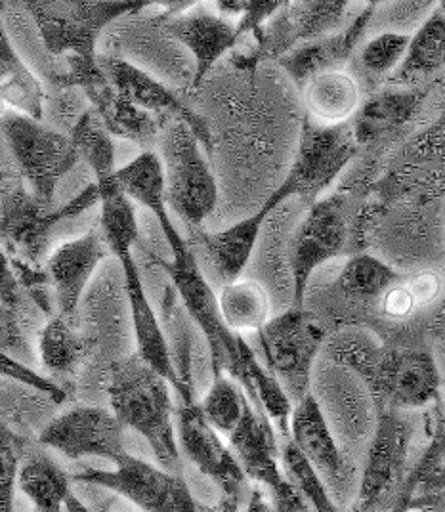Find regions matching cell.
I'll return each mask as SVG.
<instances>
[{
	"label": "cell",
	"instance_id": "6",
	"mask_svg": "<svg viewBox=\"0 0 445 512\" xmlns=\"http://www.w3.org/2000/svg\"><path fill=\"white\" fill-rule=\"evenodd\" d=\"M417 432V411H379L375 434L361 465L358 495L350 511L386 512L396 505L417 455H413Z\"/></svg>",
	"mask_w": 445,
	"mask_h": 512
},
{
	"label": "cell",
	"instance_id": "47",
	"mask_svg": "<svg viewBox=\"0 0 445 512\" xmlns=\"http://www.w3.org/2000/svg\"><path fill=\"white\" fill-rule=\"evenodd\" d=\"M65 512H94L92 509H88L85 503L75 495V491L67 497L65 501Z\"/></svg>",
	"mask_w": 445,
	"mask_h": 512
},
{
	"label": "cell",
	"instance_id": "19",
	"mask_svg": "<svg viewBox=\"0 0 445 512\" xmlns=\"http://www.w3.org/2000/svg\"><path fill=\"white\" fill-rule=\"evenodd\" d=\"M111 255L100 224L58 245L44 262L56 300V314L77 318L81 300L100 264Z\"/></svg>",
	"mask_w": 445,
	"mask_h": 512
},
{
	"label": "cell",
	"instance_id": "29",
	"mask_svg": "<svg viewBox=\"0 0 445 512\" xmlns=\"http://www.w3.org/2000/svg\"><path fill=\"white\" fill-rule=\"evenodd\" d=\"M222 320L235 335L258 333L274 318V302L268 287L258 279L239 278L222 285L218 293Z\"/></svg>",
	"mask_w": 445,
	"mask_h": 512
},
{
	"label": "cell",
	"instance_id": "22",
	"mask_svg": "<svg viewBox=\"0 0 445 512\" xmlns=\"http://www.w3.org/2000/svg\"><path fill=\"white\" fill-rule=\"evenodd\" d=\"M377 4L379 2H371L365 8H361L360 14L352 22L346 23L337 33L298 44L297 48L287 52L277 62L293 79V83L300 88L319 73L342 69L344 64L354 56L361 39L369 31Z\"/></svg>",
	"mask_w": 445,
	"mask_h": 512
},
{
	"label": "cell",
	"instance_id": "39",
	"mask_svg": "<svg viewBox=\"0 0 445 512\" xmlns=\"http://www.w3.org/2000/svg\"><path fill=\"white\" fill-rule=\"evenodd\" d=\"M27 302H31V299L23 291L12 258L0 249V304H6L10 308H16V310L23 312Z\"/></svg>",
	"mask_w": 445,
	"mask_h": 512
},
{
	"label": "cell",
	"instance_id": "23",
	"mask_svg": "<svg viewBox=\"0 0 445 512\" xmlns=\"http://www.w3.org/2000/svg\"><path fill=\"white\" fill-rule=\"evenodd\" d=\"M300 90L308 119L321 127L350 123L361 106L360 83L344 69L319 73Z\"/></svg>",
	"mask_w": 445,
	"mask_h": 512
},
{
	"label": "cell",
	"instance_id": "34",
	"mask_svg": "<svg viewBox=\"0 0 445 512\" xmlns=\"http://www.w3.org/2000/svg\"><path fill=\"white\" fill-rule=\"evenodd\" d=\"M281 467L310 512H344L331 497L318 472L312 469V465L289 438L281 442Z\"/></svg>",
	"mask_w": 445,
	"mask_h": 512
},
{
	"label": "cell",
	"instance_id": "33",
	"mask_svg": "<svg viewBox=\"0 0 445 512\" xmlns=\"http://www.w3.org/2000/svg\"><path fill=\"white\" fill-rule=\"evenodd\" d=\"M247 404L249 398L243 392V388L235 383L230 375L222 373L212 377L211 386L199 402V407L212 428H216L224 438H228L239 425Z\"/></svg>",
	"mask_w": 445,
	"mask_h": 512
},
{
	"label": "cell",
	"instance_id": "41",
	"mask_svg": "<svg viewBox=\"0 0 445 512\" xmlns=\"http://www.w3.org/2000/svg\"><path fill=\"white\" fill-rule=\"evenodd\" d=\"M403 281H400L398 285H394L392 289H388L379 299L382 314L386 318H390V320H405V318H409L417 310V304H415V300L411 297V293L407 291Z\"/></svg>",
	"mask_w": 445,
	"mask_h": 512
},
{
	"label": "cell",
	"instance_id": "17",
	"mask_svg": "<svg viewBox=\"0 0 445 512\" xmlns=\"http://www.w3.org/2000/svg\"><path fill=\"white\" fill-rule=\"evenodd\" d=\"M39 444L56 449L67 459H106L111 465L127 455L125 427L111 409L79 406L67 409L44 427Z\"/></svg>",
	"mask_w": 445,
	"mask_h": 512
},
{
	"label": "cell",
	"instance_id": "18",
	"mask_svg": "<svg viewBox=\"0 0 445 512\" xmlns=\"http://www.w3.org/2000/svg\"><path fill=\"white\" fill-rule=\"evenodd\" d=\"M98 64L104 69L113 86L136 107L161 121H182L193 130L201 146L212 150L211 130L205 119L199 117L190 106L176 96L169 86L157 81L148 71L119 56H98Z\"/></svg>",
	"mask_w": 445,
	"mask_h": 512
},
{
	"label": "cell",
	"instance_id": "36",
	"mask_svg": "<svg viewBox=\"0 0 445 512\" xmlns=\"http://www.w3.org/2000/svg\"><path fill=\"white\" fill-rule=\"evenodd\" d=\"M27 440L12 428L0 425V512H14V493Z\"/></svg>",
	"mask_w": 445,
	"mask_h": 512
},
{
	"label": "cell",
	"instance_id": "51",
	"mask_svg": "<svg viewBox=\"0 0 445 512\" xmlns=\"http://www.w3.org/2000/svg\"><path fill=\"white\" fill-rule=\"evenodd\" d=\"M417 512H445V511H440V509H424V511H417Z\"/></svg>",
	"mask_w": 445,
	"mask_h": 512
},
{
	"label": "cell",
	"instance_id": "2",
	"mask_svg": "<svg viewBox=\"0 0 445 512\" xmlns=\"http://www.w3.org/2000/svg\"><path fill=\"white\" fill-rule=\"evenodd\" d=\"M102 234L106 237L111 255L121 264L123 289L127 297L128 316L136 342V356L157 373H161L172 388L176 386V373L170 360L169 342L165 337L161 318L148 297L142 272L134 258V247L142 243L136 205L123 193H113L100 205Z\"/></svg>",
	"mask_w": 445,
	"mask_h": 512
},
{
	"label": "cell",
	"instance_id": "25",
	"mask_svg": "<svg viewBox=\"0 0 445 512\" xmlns=\"http://www.w3.org/2000/svg\"><path fill=\"white\" fill-rule=\"evenodd\" d=\"M161 325L169 342L170 360L176 373L174 392L178 402L195 400V373H193V321L184 310L172 283L167 281L161 293Z\"/></svg>",
	"mask_w": 445,
	"mask_h": 512
},
{
	"label": "cell",
	"instance_id": "21",
	"mask_svg": "<svg viewBox=\"0 0 445 512\" xmlns=\"http://www.w3.org/2000/svg\"><path fill=\"white\" fill-rule=\"evenodd\" d=\"M287 199L289 195L279 186L255 214L235 222L226 230H220V232H205L201 228L190 230L193 241L203 249L216 276L224 285L243 278V272L255 253L258 239L268 218L276 213Z\"/></svg>",
	"mask_w": 445,
	"mask_h": 512
},
{
	"label": "cell",
	"instance_id": "38",
	"mask_svg": "<svg viewBox=\"0 0 445 512\" xmlns=\"http://www.w3.org/2000/svg\"><path fill=\"white\" fill-rule=\"evenodd\" d=\"M434 8H436L434 2H388V4H377V10H375L371 27L382 25V31L409 35V31H413V33L417 31V27L434 12Z\"/></svg>",
	"mask_w": 445,
	"mask_h": 512
},
{
	"label": "cell",
	"instance_id": "35",
	"mask_svg": "<svg viewBox=\"0 0 445 512\" xmlns=\"http://www.w3.org/2000/svg\"><path fill=\"white\" fill-rule=\"evenodd\" d=\"M411 35L382 31L360 48V64L369 75L384 77L396 73L407 54Z\"/></svg>",
	"mask_w": 445,
	"mask_h": 512
},
{
	"label": "cell",
	"instance_id": "5",
	"mask_svg": "<svg viewBox=\"0 0 445 512\" xmlns=\"http://www.w3.org/2000/svg\"><path fill=\"white\" fill-rule=\"evenodd\" d=\"M155 148L163 167L169 211L190 230H199L218 203V182L199 138L186 123L169 121L161 128Z\"/></svg>",
	"mask_w": 445,
	"mask_h": 512
},
{
	"label": "cell",
	"instance_id": "50",
	"mask_svg": "<svg viewBox=\"0 0 445 512\" xmlns=\"http://www.w3.org/2000/svg\"><path fill=\"white\" fill-rule=\"evenodd\" d=\"M8 111H12V109H10L8 104L4 102V98H2V94H0V119H2V117H4Z\"/></svg>",
	"mask_w": 445,
	"mask_h": 512
},
{
	"label": "cell",
	"instance_id": "46",
	"mask_svg": "<svg viewBox=\"0 0 445 512\" xmlns=\"http://www.w3.org/2000/svg\"><path fill=\"white\" fill-rule=\"evenodd\" d=\"M178 512H201V507H199V503L193 499L190 488L184 491V495H182V499H180V509H178Z\"/></svg>",
	"mask_w": 445,
	"mask_h": 512
},
{
	"label": "cell",
	"instance_id": "28",
	"mask_svg": "<svg viewBox=\"0 0 445 512\" xmlns=\"http://www.w3.org/2000/svg\"><path fill=\"white\" fill-rule=\"evenodd\" d=\"M71 476L43 449H27L18 474V490L35 512H64L73 493Z\"/></svg>",
	"mask_w": 445,
	"mask_h": 512
},
{
	"label": "cell",
	"instance_id": "15",
	"mask_svg": "<svg viewBox=\"0 0 445 512\" xmlns=\"http://www.w3.org/2000/svg\"><path fill=\"white\" fill-rule=\"evenodd\" d=\"M365 386L379 411H419L440 402L442 377L430 352L384 348L381 362Z\"/></svg>",
	"mask_w": 445,
	"mask_h": 512
},
{
	"label": "cell",
	"instance_id": "4",
	"mask_svg": "<svg viewBox=\"0 0 445 512\" xmlns=\"http://www.w3.org/2000/svg\"><path fill=\"white\" fill-rule=\"evenodd\" d=\"M138 249L167 274L184 310L188 312L193 325L201 331L211 356L212 377L226 373L235 381L241 367L239 352L243 335H235L222 320L218 295L201 272L190 241L170 251L172 260H165L151 253L142 243L138 245Z\"/></svg>",
	"mask_w": 445,
	"mask_h": 512
},
{
	"label": "cell",
	"instance_id": "48",
	"mask_svg": "<svg viewBox=\"0 0 445 512\" xmlns=\"http://www.w3.org/2000/svg\"><path fill=\"white\" fill-rule=\"evenodd\" d=\"M201 512H241V507H237L234 503H230V501H226V499L220 497V501H218L214 507L201 509Z\"/></svg>",
	"mask_w": 445,
	"mask_h": 512
},
{
	"label": "cell",
	"instance_id": "27",
	"mask_svg": "<svg viewBox=\"0 0 445 512\" xmlns=\"http://www.w3.org/2000/svg\"><path fill=\"white\" fill-rule=\"evenodd\" d=\"M419 90H384L361 102L350 128L358 146L375 142L388 132L402 128L421 106Z\"/></svg>",
	"mask_w": 445,
	"mask_h": 512
},
{
	"label": "cell",
	"instance_id": "24",
	"mask_svg": "<svg viewBox=\"0 0 445 512\" xmlns=\"http://www.w3.org/2000/svg\"><path fill=\"white\" fill-rule=\"evenodd\" d=\"M90 350V337L79 327L77 318L54 314L39 331V363L54 379L75 377L88 360Z\"/></svg>",
	"mask_w": 445,
	"mask_h": 512
},
{
	"label": "cell",
	"instance_id": "7",
	"mask_svg": "<svg viewBox=\"0 0 445 512\" xmlns=\"http://www.w3.org/2000/svg\"><path fill=\"white\" fill-rule=\"evenodd\" d=\"M23 8L31 14L44 48L52 58L96 60L98 41L109 23L146 10L151 2L113 0H29Z\"/></svg>",
	"mask_w": 445,
	"mask_h": 512
},
{
	"label": "cell",
	"instance_id": "32",
	"mask_svg": "<svg viewBox=\"0 0 445 512\" xmlns=\"http://www.w3.org/2000/svg\"><path fill=\"white\" fill-rule=\"evenodd\" d=\"M405 276L381 258L360 253L350 256L339 276L340 289L360 300H379L382 295L403 281Z\"/></svg>",
	"mask_w": 445,
	"mask_h": 512
},
{
	"label": "cell",
	"instance_id": "43",
	"mask_svg": "<svg viewBox=\"0 0 445 512\" xmlns=\"http://www.w3.org/2000/svg\"><path fill=\"white\" fill-rule=\"evenodd\" d=\"M445 491V461L438 467V469L434 470L428 478H426V482H424L423 486H421V490H419V495L417 497H423V495H436V493H444ZM415 497V499H417Z\"/></svg>",
	"mask_w": 445,
	"mask_h": 512
},
{
	"label": "cell",
	"instance_id": "3",
	"mask_svg": "<svg viewBox=\"0 0 445 512\" xmlns=\"http://www.w3.org/2000/svg\"><path fill=\"white\" fill-rule=\"evenodd\" d=\"M98 205L100 190L96 182L64 205H48L16 176L0 188V249L18 264L44 270L52 232L65 220L79 218Z\"/></svg>",
	"mask_w": 445,
	"mask_h": 512
},
{
	"label": "cell",
	"instance_id": "45",
	"mask_svg": "<svg viewBox=\"0 0 445 512\" xmlns=\"http://www.w3.org/2000/svg\"><path fill=\"white\" fill-rule=\"evenodd\" d=\"M0 169L16 172V169H14V161H12V155H10V150H8V144H6V140H4L2 130H0Z\"/></svg>",
	"mask_w": 445,
	"mask_h": 512
},
{
	"label": "cell",
	"instance_id": "49",
	"mask_svg": "<svg viewBox=\"0 0 445 512\" xmlns=\"http://www.w3.org/2000/svg\"><path fill=\"white\" fill-rule=\"evenodd\" d=\"M16 176H18V172L4 171V169H0V188H2L6 182H10L12 178H16Z\"/></svg>",
	"mask_w": 445,
	"mask_h": 512
},
{
	"label": "cell",
	"instance_id": "8",
	"mask_svg": "<svg viewBox=\"0 0 445 512\" xmlns=\"http://www.w3.org/2000/svg\"><path fill=\"white\" fill-rule=\"evenodd\" d=\"M0 130L27 190L39 201L54 205L60 182L81 161L71 136L16 111L0 119Z\"/></svg>",
	"mask_w": 445,
	"mask_h": 512
},
{
	"label": "cell",
	"instance_id": "37",
	"mask_svg": "<svg viewBox=\"0 0 445 512\" xmlns=\"http://www.w3.org/2000/svg\"><path fill=\"white\" fill-rule=\"evenodd\" d=\"M0 352L29 367L39 362L37 346L31 344L25 329V314L6 304H0Z\"/></svg>",
	"mask_w": 445,
	"mask_h": 512
},
{
	"label": "cell",
	"instance_id": "13",
	"mask_svg": "<svg viewBox=\"0 0 445 512\" xmlns=\"http://www.w3.org/2000/svg\"><path fill=\"white\" fill-rule=\"evenodd\" d=\"M176 436L182 457L211 480L220 497L245 507L253 484L241 469L228 440L205 419L197 400L178 402Z\"/></svg>",
	"mask_w": 445,
	"mask_h": 512
},
{
	"label": "cell",
	"instance_id": "40",
	"mask_svg": "<svg viewBox=\"0 0 445 512\" xmlns=\"http://www.w3.org/2000/svg\"><path fill=\"white\" fill-rule=\"evenodd\" d=\"M405 287L411 293V297L415 300L417 308H426L432 302L440 299L444 283L442 278L436 272H419L411 278H405Z\"/></svg>",
	"mask_w": 445,
	"mask_h": 512
},
{
	"label": "cell",
	"instance_id": "52",
	"mask_svg": "<svg viewBox=\"0 0 445 512\" xmlns=\"http://www.w3.org/2000/svg\"><path fill=\"white\" fill-rule=\"evenodd\" d=\"M442 409H444V415H445V400L442 402Z\"/></svg>",
	"mask_w": 445,
	"mask_h": 512
},
{
	"label": "cell",
	"instance_id": "20",
	"mask_svg": "<svg viewBox=\"0 0 445 512\" xmlns=\"http://www.w3.org/2000/svg\"><path fill=\"white\" fill-rule=\"evenodd\" d=\"M161 29L174 41L184 44L195 60L193 88L201 86L212 67L241 43L237 20L220 16L209 4H191L186 12L176 16H161Z\"/></svg>",
	"mask_w": 445,
	"mask_h": 512
},
{
	"label": "cell",
	"instance_id": "12",
	"mask_svg": "<svg viewBox=\"0 0 445 512\" xmlns=\"http://www.w3.org/2000/svg\"><path fill=\"white\" fill-rule=\"evenodd\" d=\"M289 440L318 472L340 509L350 511L358 495L361 467L340 446L312 392L293 407Z\"/></svg>",
	"mask_w": 445,
	"mask_h": 512
},
{
	"label": "cell",
	"instance_id": "16",
	"mask_svg": "<svg viewBox=\"0 0 445 512\" xmlns=\"http://www.w3.org/2000/svg\"><path fill=\"white\" fill-rule=\"evenodd\" d=\"M71 480L117 493L142 512H178L180 499L188 490L182 474H174L132 453L115 461L113 469L81 470Z\"/></svg>",
	"mask_w": 445,
	"mask_h": 512
},
{
	"label": "cell",
	"instance_id": "44",
	"mask_svg": "<svg viewBox=\"0 0 445 512\" xmlns=\"http://www.w3.org/2000/svg\"><path fill=\"white\" fill-rule=\"evenodd\" d=\"M424 509H440V511H445V491L444 493L423 495V497L413 499L411 511H424Z\"/></svg>",
	"mask_w": 445,
	"mask_h": 512
},
{
	"label": "cell",
	"instance_id": "11",
	"mask_svg": "<svg viewBox=\"0 0 445 512\" xmlns=\"http://www.w3.org/2000/svg\"><path fill=\"white\" fill-rule=\"evenodd\" d=\"M352 214L346 197L331 195L312 203L298 224L289 247L293 285L291 306L304 308L308 283L325 262L344 255L350 247Z\"/></svg>",
	"mask_w": 445,
	"mask_h": 512
},
{
	"label": "cell",
	"instance_id": "30",
	"mask_svg": "<svg viewBox=\"0 0 445 512\" xmlns=\"http://www.w3.org/2000/svg\"><path fill=\"white\" fill-rule=\"evenodd\" d=\"M445 65V4H436L434 12L411 33L407 54L394 77L413 83L440 71Z\"/></svg>",
	"mask_w": 445,
	"mask_h": 512
},
{
	"label": "cell",
	"instance_id": "26",
	"mask_svg": "<svg viewBox=\"0 0 445 512\" xmlns=\"http://www.w3.org/2000/svg\"><path fill=\"white\" fill-rule=\"evenodd\" d=\"M0 94L8 107L43 121L46 88L25 65L4 27V2H0Z\"/></svg>",
	"mask_w": 445,
	"mask_h": 512
},
{
	"label": "cell",
	"instance_id": "10",
	"mask_svg": "<svg viewBox=\"0 0 445 512\" xmlns=\"http://www.w3.org/2000/svg\"><path fill=\"white\" fill-rule=\"evenodd\" d=\"M65 71L52 75L48 85L77 88L85 94L88 106L96 111L113 138L127 140L142 151H155L163 123L134 106L109 81L96 60L65 58Z\"/></svg>",
	"mask_w": 445,
	"mask_h": 512
},
{
	"label": "cell",
	"instance_id": "1",
	"mask_svg": "<svg viewBox=\"0 0 445 512\" xmlns=\"http://www.w3.org/2000/svg\"><path fill=\"white\" fill-rule=\"evenodd\" d=\"M172 390V384L136 354L109 365L106 392L111 413L125 430L148 442L157 465L182 474Z\"/></svg>",
	"mask_w": 445,
	"mask_h": 512
},
{
	"label": "cell",
	"instance_id": "14",
	"mask_svg": "<svg viewBox=\"0 0 445 512\" xmlns=\"http://www.w3.org/2000/svg\"><path fill=\"white\" fill-rule=\"evenodd\" d=\"M358 142L350 123L340 127H321L308 117L302 123L295 163L281 188L291 197H302L310 203L327 192L340 172L348 167L358 151Z\"/></svg>",
	"mask_w": 445,
	"mask_h": 512
},
{
	"label": "cell",
	"instance_id": "31",
	"mask_svg": "<svg viewBox=\"0 0 445 512\" xmlns=\"http://www.w3.org/2000/svg\"><path fill=\"white\" fill-rule=\"evenodd\" d=\"M384 348L375 335L363 329H344L331 341H325L323 356L327 362L354 373L361 383L367 384L381 362Z\"/></svg>",
	"mask_w": 445,
	"mask_h": 512
},
{
	"label": "cell",
	"instance_id": "42",
	"mask_svg": "<svg viewBox=\"0 0 445 512\" xmlns=\"http://www.w3.org/2000/svg\"><path fill=\"white\" fill-rule=\"evenodd\" d=\"M245 512H276V509H274L268 493L262 490L260 486L253 484L251 495H249V499L245 503Z\"/></svg>",
	"mask_w": 445,
	"mask_h": 512
},
{
	"label": "cell",
	"instance_id": "9",
	"mask_svg": "<svg viewBox=\"0 0 445 512\" xmlns=\"http://www.w3.org/2000/svg\"><path fill=\"white\" fill-rule=\"evenodd\" d=\"M262 363L293 404L312 392L314 367L323 352L325 329L306 308L289 306L256 333Z\"/></svg>",
	"mask_w": 445,
	"mask_h": 512
}]
</instances>
